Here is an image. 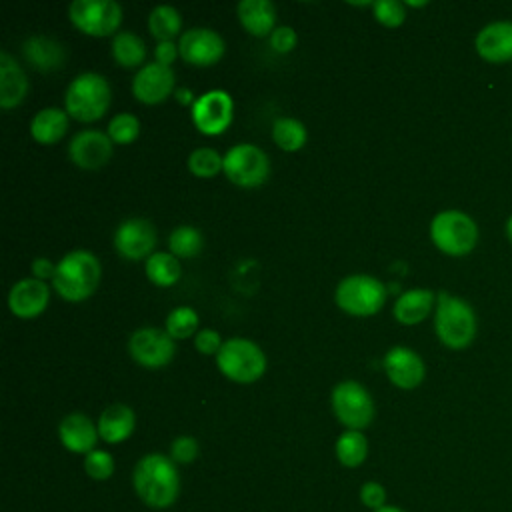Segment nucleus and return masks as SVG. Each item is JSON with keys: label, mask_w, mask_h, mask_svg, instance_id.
Instances as JSON below:
<instances>
[{"label": "nucleus", "mask_w": 512, "mask_h": 512, "mask_svg": "<svg viewBox=\"0 0 512 512\" xmlns=\"http://www.w3.org/2000/svg\"><path fill=\"white\" fill-rule=\"evenodd\" d=\"M188 170L198 176V178H214L222 166H224V156H220L214 148L200 146L188 154Z\"/></svg>", "instance_id": "nucleus-33"}, {"label": "nucleus", "mask_w": 512, "mask_h": 512, "mask_svg": "<svg viewBox=\"0 0 512 512\" xmlns=\"http://www.w3.org/2000/svg\"><path fill=\"white\" fill-rule=\"evenodd\" d=\"M296 42H298V36L292 26H276L270 34V46L278 54L292 52L296 48Z\"/></svg>", "instance_id": "nucleus-41"}, {"label": "nucleus", "mask_w": 512, "mask_h": 512, "mask_svg": "<svg viewBox=\"0 0 512 512\" xmlns=\"http://www.w3.org/2000/svg\"><path fill=\"white\" fill-rule=\"evenodd\" d=\"M146 276L150 282H154L156 286H172L178 282L180 274H182V266L180 260L172 254V252H154L146 264Z\"/></svg>", "instance_id": "nucleus-30"}, {"label": "nucleus", "mask_w": 512, "mask_h": 512, "mask_svg": "<svg viewBox=\"0 0 512 512\" xmlns=\"http://www.w3.org/2000/svg\"><path fill=\"white\" fill-rule=\"evenodd\" d=\"M68 130V112L56 106L42 108L30 120V134L40 144H56Z\"/></svg>", "instance_id": "nucleus-26"}, {"label": "nucleus", "mask_w": 512, "mask_h": 512, "mask_svg": "<svg viewBox=\"0 0 512 512\" xmlns=\"http://www.w3.org/2000/svg\"><path fill=\"white\" fill-rule=\"evenodd\" d=\"M128 354L134 362L144 368H162L172 362L176 354L174 338L160 328L144 326L130 334L128 338Z\"/></svg>", "instance_id": "nucleus-11"}, {"label": "nucleus", "mask_w": 512, "mask_h": 512, "mask_svg": "<svg viewBox=\"0 0 512 512\" xmlns=\"http://www.w3.org/2000/svg\"><path fill=\"white\" fill-rule=\"evenodd\" d=\"M176 90V74L170 66L148 62L132 78V94L138 102L158 104L164 102Z\"/></svg>", "instance_id": "nucleus-16"}, {"label": "nucleus", "mask_w": 512, "mask_h": 512, "mask_svg": "<svg viewBox=\"0 0 512 512\" xmlns=\"http://www.w3.org/2000/svg\"><path fill=\"white\" fill-rule=\"evenodd\" d=\"M374 512H404V510H400V508H396V506H384V508H380V510H374Z\"/></svg>", "instance_id": "nucleus-47"}, {"label": "nucleus", "mask_w": 512, "mask_h": 512, "mask_svg": "<svg viewBox=\"0 0 512 512\" xmlns=\"http://www.w3.org/2000/svg\"><path fill=\"white\" fill-rule=\"evenodd\" d=\"M474 48L488 64L512 62V20H496L482 26L474 38Z\"/></svg>", "instance_id": "nucleus-18"}, {"label": "nucleus", "mask_w": 512, "mask_h": 512, "mask_svg": "<svg viewBox=\"0 0 512 512\" xmlns=\"http://www.w3.org/2000/svg\"><path fill=\"white\" fill-rule=\"evenodd\" d=\"M178 44L174 40H166V42H156V48H154V58L158 64H164V66H170L176 56H178Z\"/></svg>", "instance_id": "nucleus-42"}, {"label": "nucleus", "mask_w": 512, "mask_h": 512, "mask_svg": "<svg viewBox=\"0 0 512 512\" xmlns=\"http://www.w3.org/2000/svg\"><path fill=\"white\" fill-rule=\"evenodd\" d=\"M478 224L474 218L458 208H446L434 214L430 222L432 244L454 258L470 254L478 244Z\"/></svg>", "instance_id": "nucleus-5"}, {"label": "nucleus", "mask_w": 512, "mask_h": 512, "mask_svg": "<svg viewBox=\"0 0 512 512\" xmlns=\"http://www.w3.org/2000/svg\"><path fill=\"white\" fill-rule=\"evenodd\" d=\"M112 102V88L98 72H82L74 76L64 92V110L80 122L102 118Z\"/></svg>", "instance_id": "nucleus-4"}, {"label": "nucleus", "mask_w": 512, "mask_h": 512, "mask_svg": "<svg viewBox=\"0 0 512 512\" xmlns=\"http://www.w3.org/2000/svg\"><path fill=\"white\" fill-rule=\"evenodd\" d=\"M478 330V318L472 304L460 296L438 292L434 308V332L450 350L468 348Z\"/></svg>", "instance_id": "nucleus-3"}, {"label": "nucleus", "mask_w": 512, "mask_h": 512, "mask_svg": "<svg viewBox=\"0 0 512 512\" xmlns=\"http://www.w3.org/2000/svg\"><path fill=\"white\" fill-rule=\"evenodd\" d=\"M334 452L342 466L356 468L368 456V440L362 430H344L336 440Z\"/></svg>", "instance_id": "nucleus-29"}, {"label": "nucleus", "mask_w": 512, "mask_h": 512, "mask_svg": "<svg viewBox=\"0 0 512 512\" xmlns=\"http://www.w3.org/2000/svg\"><path fill=\"white\" fill-rule=\"evenodd\" d=\"M114 248L126 260H148L156 246V228L146 218H126L114 230Z\"/></svg>", "instance_id": "nucleus-13"}, {"label": "nucleus", "mask_w": 512, "mask_h": 512, "mask_svg": "<svg viewBox=\"0 0 512 512\" xmlns=\"http://www.w3.org/2000/svg\"><path fill=\"white\" fill-rule=\"evenodd\" d=\"M372 10L376 20L388 28H396L406 20V4L400 0H376Z\"/></svg>", "instance_id": "nucleus-37"}, {"label": "nucleus", "mask_w": 512, "mask_h": 512, "mask_svg": "<svg viewBox=\"0 0 512 512\" xmlns=\"http://www.w3.org/2000/svg\"><path fill=\"white\" fill-rule=\"evenodd\" d=\"M198 452H200V446H198L196 438H192V436H178L170 444V458L176 464L194 462L198 458Z\"/></svg>", "instance_id": "nucleus-38"}, {"label": "nucleus", "mask_w": 512, "mask_h": 512, "mask_svg": "<svg viewBox=\"0 0 512 512\" xmlns=\"http://www.w3.org/2000/svg\"><path fill=\"white\" fill-rule=\"evenodd\" d=\"M112 58L124 66V68H136L144 66L146 58V44L144 40L132 32V30H120L112 36V46H110Z\"/></svg>", "instance_id": "nucleus-27"}, {"label": "nucleus", "mask_w": 512, "mask_h": 512, "mask_svg": "<svg viewBox=\"0 0 512 512\" xmlns=\"http://www.w3.org/2000/svg\"><path fill=\"white\" fill-rule=\"evenodd\" d=\"M192 122L194 126L208 136L222 134L234 116V100L226 90L214 88L200 96H196V102L192 104Z\"/></svg>", "instance_id": "nucleus-12"}, {"label": "nucleus", "mask_w": 512, "mask_h": 512, "mask_svg": "<svg viewBox=\"0 0 512 512\" xmlns=\"http://www.w3.org/2000/svg\"><path fill=\"white\" fill-rule=\"evenodd\" d=\"M58 438L66 450L86 456L96 448L100 434L90 416L84 412H70L58 424Z\"/></svg>", "instance_id": "nucleus-20"}, {"label": "nucleus", "mask_w": 512, "mask_h": 512, "mask_svg": "<svg viewBox=\"0 0 512 512\" xmlns=\"http://www.w3.org/2000/svg\"><path fill=\"white\" fill-rule=\"evenodd\" d=\"M102 266L94 252L72 250L56 262L52 288L68 302H80L92 296L100 284Z\"/></svg>", "instance_id": "nucleus-2"}, {"label": "nucleus", "mask_w": 512, "mask_h": 512, "mask_svg": "<svg viewBox=\"0 0 512 512\" xmlns=\"http://www.w3.org/2000/svg\"><path fill=\"white\" fill-rule=\"evenodd\" d=\"M68 16L80 32L102 38L116 34L122 22V8L116 0H74Z\"/></svg>", "instance_id": "nucleus-10"}, {"label": "nucleus", "mask_w": 512, "mask_h": 512, "mask_svg": "<svg viewBox=\"0 0 512 512\" xmlns=\"http://www.w3.org/2000/svg\"><path fill=\"white\" fill-rule=\"evenodd\" d=\"M98 434L108 444H120L132 436L136 426L134 410L128 404H110L98 416Z\"/></svg>", "instance_id": "nucleus-23"}, {"label": "nucleus", "mask_w": 512, "mask_h": 512, "mask_svg": "<svg viewBox=\"0 0 512 512\" xmlns=\"http://www.w3.org/2000/svg\"><path fill=\"white\" fill-rule=\"evenodd\" d=\"M180 28H182V16L170 4H158L148 14V30L156 38V42L174 40V36L180 34Z\"/></svg>", "instance_id": "nucleus-28"}, {"label": "nucleus", "mask_w": 512, "mask_h": 512, "mask_svg": "<svg viewBox=\"0 0 512 512\" xmlns=\"http://www.w3.org/2000/svg\"><path fill=\"white\" fill-rule=\"evenodd\" d=\"M308 132L306 126L290 116H282L276 118L272 124V140L278 148L286 150V152H296L306 144Z\"/></svg>", "instance_id": "nucleus-31"}, {"label": "nucleus", "mask_w": 512, "mask_h": 512, "mask_svg": "<svg viewBox=\"0 0 512 512\" xmlns=\"http://www.w3.org/2000/svg\"><path fill=\"white\" fill-rule=\"evenodd\" d=\"M48 300H50L48 284L34 276L18 280L8 292V308L18 318H36L46 310Z\"/></svg>", "instance_id": "nucleus-19"}, {"label": "nucleus", "mask_w": 512, "mask_h": 512, "mask_svg": "<svg viewBox=\"0 0 512 512\" xmlns=\"http://www.w3.org/2000/svg\"><path fill=\"white\" fill-rule=\"evenodd\" d=\"M106 134L114 144H130L140 134V120L130 112H118L108 122Z\"/></svg>", "instance_id": "nucleus-35"}, {"label": "nucleus", "mask_w": 512, "mask_h": 512, "mask_svg": "<svg viewBox=\"0 0 512 512\" xmlns=\"http://www.w3.org/2000/svg\"><path fill=\"white\" fill-rule=\"evenodd\" d=\"M504 234H506L508 242L512 244V214L508 216V220H506V224H504Z\"/></svg>", "instance_id": "nucleus-45"}, {"label": "nucleus", "mask_w": 512, "mask_h": 512, "mask_svg": "<svg viewBox=\"0 0 512 512\" xmlns=\"http://www.w3.org/2000/svg\"><path fill=\"white\" fill-rule=\"evenodd\" d=\"M388 380L400 390H414L426 376V364L422 356L408 346H392L382 360Z\"/></svg>", "instance_id": "nucleus-15"}, {"label": "nucleus", "mask_w": 512, "mask_h": 512, "mask_svg": "<svg viewBox=\"0 0 512 512\" xmlns=\"http://www.w3.org/2000/svg\"><path fill=\"white\" fill-rule=\"evenodd\" d=\"M226 178L242 188L260 186L270 174V160L262 148L250 142L234 144L224 154L222 166Z\"/></svg>", "instance_id": "nucleus-9"}, {"label": "nucleus", "mask_w": 512, "mask_h": 512, "mask_svg": "<svg viewBox=\"0 0 512 512\" xmlns=\"http://www.w3.org/2000/svg\"><path fill=\"white\" fill-rule=\"evenodd\" d=\"M332 412L346 430H362L374 420V400L356 380H342L330 392Z\"/></svg>", "instance_id": "nucleus-8"}, {"label": "nucleus", "mask_w": 512, "mask_h": 512, "mask_svg": "<svg viewBox=\"0 0 512 512\" xmlns=\"http://www.w3.org/2000/svg\"><path fill=\"white\" fill-rule=\"evenodd\" d=\"M174 98H176L182 106H192V104L196 102L194 92H192L188 86H176V90H174Z\"/></svg>", "instance_id": "nucleus-44"}, {"label": "nucleus", "mask_w": 512, "mask_h": 512, "mask_svg": "<svg viewBox=\"0 0 512 512\" xmlns=\"http://www.w3.org/2000/svg\"><path fill=\"white\" fill-rule=\"evenodd\" d=\"M196 328H198V314L190 306H178V308L170 310V314L166 316L164 330L174 340H184V338L196 336Z\"/></svg>", "instance_id": "nucleus-34"}, {"label": "nucleus", "mask_w": 512, "mask_h": 512, "mask_svg": "<svg viewBox=\"0 0 512 512\" xmlns=\"http://www.w3.org/2000/svg\"><path fill=\"white\" fill-rule=\"evenodd\" d=\"M360 502L370 508L372 512L374 510H380L386 506V490L380 482H374V480H368L362 484L360 488Z\"/></svg>", "instance_id": "nucleus-40"}, {"label": "nucleus", "mask_w": 512, "mask_h": 512, "mask_svg": "<svg viewBox=\"0 0 512 512\" xmlns=\"http://www.w3.org/2000/svg\"><path fill=\"white\" fill-rule=\"evenodd\" d=\"M334 302L352 316H372L386 302V286L374 276L350 274L338 282Z\"/></svg>", "instance_id": "nucleus-7"}, {"label": "nucleus", "mask_w": 512, "mask_h": 512, "mask_svg": "<svg viewBox=\"0 0 512 512\" xmlns=\"http://www.w3.org/2000/svg\"><path fill=\"white\" fill-rule=\"evenodd\" d=\"M222 344H224V340H222L220 332L214 330V328H202V330H198L196 336H194V346H196V350H198L200 354H204V356L218 354L220 348H222Z\"/></svg>", "instance_id": "nucleus-39"}, {"label": "nucleus", "mask_w": 512, "mask_h": 512, "mask_svg": "<svg viewBox=\"0 0 512 512\" xmlns=\"http://www.w3.org/2000/svg\"><path fill=\"white\" fill-rule=\"evenodd\" d=\"M28 92L26 72L16 64V60L2 50L0 52V106L14 108L24 100Z\"/></svg>", "instance_id": "nucleus-24"}, {"label": "nucleus", "mask_w": 512, "mask_h": 512, "mask_svg": "<svg viewBox=\"0 0 512 512\" xmlns=\"http://www.w3.org/2000/svg\"><path fill=\"white\" fill-rule=\"evenodd\" d=\"M236 14L252 36H268L276 28V6L270 0H240Z\"/></svg>", "instance_id": "nucleus-25"}, {"label": "nucleus", "mask_w": 512, "mask_h": 512, "mask_svg": "<svg viewBox=\"0 0 512 512\" xmlns=\"http://www.w3.org/2000/svg\"><path fill=\"white\" fill-rule=\"evenodd\" d=\"M218 370L240 384L256 382L266 370V354L262 348L242 336L224 340L220 352L216 354Z\"/></svg>", "instance_id": "nucleus-6"}, {"label": "nucleus", "mask_w": 512, "mask_h": 512, "mask_svg": "<svg viewBox=\"0 0 512 512\" xmlns=\"http://www.w3.org/2000/svg\"><path fill=\"white\" fill-rule=\"evenodd\" d=\"M432 308H436V294L432 290L410 288L396 298L392 306V314L396 322L404 326H414V324H420L424 318H428Z\"/></svg>", "instance_id": "nucleus-22"}, {"label": "nucleus", "mask_w": 512, "mask_h": 512, "mask_svg": "<svg viewBox=\"0 0 512 512\" xmlns=\"http://www.w3.org/2000/svg\"><path fill=\"white\" fill-rule=\"evenodd\" d=\"M406 6H412V8H422V6H426L428 2L426 0H420V2H416V0H408V2H404Z\"/></svg>", "instance_id": "nucleus-46"}, {"label": "nucleus", "mask_w": 512, "mask_h": 512, "mask_svg": "<svg viewBox=\"0 0 512 512\" xmlns=\"http://www.w3.org/2000/svg\"><path fill=\"white\" fill-rule=\"evenodd\" d=\"M138 498L156 510L170 508L180 494V474L170 456L152 452L142 456L132 472Z\"/></svg>", "instance_id": "nucleus-1"}, {"label": "nucleus", "mask_w": 512, "mask_h": 512, "mask_svg": "<svg viewBox=\"0 0 512 512\" xmlns=\"http://www.w3.org/2000/svg\"><path fill=\"white\" fill-rule=\"evenodd\" d=\"M224 38L206 26H196L180 34L178 52L186 64L212 66L224 56Z\"/></svg>", "instance_id": "nucleus-14"}, {"label": "nucleus", "mask_w": 512, "mask_h": 512, "mask_svg": "<svg viewBox=\"0 0 512 512\" xmlns=\"http://www.w3.org/2000/svg\"><path fill=\"white\" fill-rule=\"evenodd\" d=\"M168 248L176 258H194L204 248L202 232L190 224L176 226L168 236Z\"/></svg>", "instance_id": "nucleus-32"}, {"label": "nucleus", "mask_w": 512, "mask_h": 512, "mask_svg": "<svg viewBox=\"0 0 512 512\" xmlns=\"http://www.w3.org/2000/svg\"><path fill=\"white\" fill-rule=\"evenodd\" d=\"M112 146L114 142L106 132L88 128L74 134L68 144V154L76 166L84 170H96L112 158Z\"/></svg>", "instance_id": "nucleus-17"}, {"label": "nucleus", "mask_w": 512, "mask_h": 512, "mask_svg": "<svg viewBox=\"0 0 512 512\" xmlns=\"http://www.w3.org/2000/svg\"><path fill=\"white\" fill-rule=\"evenodd\" d=\"M30 270H32V276L38 280H48V278L52 280L56 272V264H52V260L46 256H38L32 260Z\"/></svg>", "instance_id": "nucleus-43"}, {"label": "nucleus", "mask_w": 512, "mask_h": 512, "mask_svg": "<svg viewBox=\"0 0 512 512\" xmlns=\"http://www.w3.org/2000/svg\"><path fill=\"white\" fill-rule=\"evenodd\" d=\"M22 54L30 66L42 72L58 70L66 62V46L42 34L26 38L22 44Z\"/></svg>", "instance_id": "nucleus-21"}, {"label": "nucleus", "mask_w": 512, "mask_h": 512, "mask_svg": "<svg viewBox=\"0 0 512 512\" xmlns=\"http://www.w3.org/2000/svg\"><path fill=\"white\" fill-rule=\"evenodd\" d=\"M84 470L92 480H108L114 474V458L110 452L94 448L84 456Z\"/></svg>", "instance_id": "nucleus-36"}]
</instances>
